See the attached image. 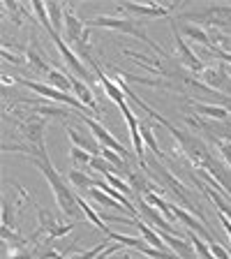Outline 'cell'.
Masks as SVG:
<instances>
[{"label": "cell", "mask_w": 231, "mask_h": 259, "mask_svg": "<svg viewBox=\"0 0 231 259\" xmlns=\"http://www.w3.org/2000/svg\"><path fill=\"white\" fill-rule=\"evenodd\" d=\"M86 28H111V30H118V32H127L132 37L146 42L157 56H164V51L146 35V30L139 26V21H134V19H123V16H95V19H90V21L86 23Z\"/></svg>", "instance_id": "cell-3"}, {"label": "cell", "mask_w": 231, "mask_h": 259, "mask_svg": "<svg viewBox=\"0 0 231 259\" xmlns=\"http://www.w3.org/2000/svg\"><path fill=\"white\" fill-rule=\"evenodd\" d=\"M102 157L107 162H111L116 169H123V171L127 169V160H125L123 155H118L116 151H111V148H104V146H102Z\"/></svg>", "instance_id": "cell-30"}, {"label": "cell", "mask_w": 231, "mask_h": 259, "mask_svg": "<svg viewBox=\"0 0 231 259\" xmlns=\"http://www.w3.org/2000/svg\"><path fill=\"white\" fill-rule=\"evenodd\" d=\"M220 222H222V227H224V232L229 234V238H231V220H229L226 215H222V213H220Z\"/></svg>", "instance_id": "cell-39"}, {"label": "cell", "mask_w": 231, "mask_h": 259, "mask_svg": "<svg viewBox=\"0 0 231 259\" xmlns=\"http://www.w3.org/2000/svg\"><path fill=\"white\" fill-rule=\"evenodd\" d=\"M83 32H86V23L76 19L74 7H65V30H63L65 42L76 44L83 37Z\"/></svg>", "instance_id": "cell-13"}, {"label": "cell", "mask_w": 231, "mask_h": 259, "mask_svg": "<svg viewBox=\"0 0 231 259\" xmlns=\"http://www.w3.org/2000/svg\"><path fill=\"white\" fill-rule=\"evenodd\" d=\"M47 79H49V86L58 88V91H63V93H72V81H70V76L63 74L60 70H51V72L47 74Z\"/></svg>", "instance_id": "cell-27"}, {"label": "cell", "mask_w": 231, "mask_h": 259, "mask_svg": "<svg viewBox=\"0 0 231 259\" xmlns=\"http://www.w3.org/2000/svg\"><path fill=\"white\" fill-rule=\"evenodd\" d=\"M224 16H231L229 5H210L201 12H190L185 14V19H197V23H224L222 21Z\"/></svg>", "instance_id": "cell-12"}, {"label": "cell", "mask_w": 231, "mask_h": 259, "mask_svg": "<svg viewBox=\"0 0 231 259\" xmlns=\"http://www.w3.org/2000/svg\"><path fill=\"white\" fill-rule=\"evenodd\" d=\"M67 137L72 139V146H79V148H83V151H88L90 155H102V146H100V141L95 139L93 135H81L79 130L70 127L67 125Z\"/></svg>", "instance_id": "cell-16"}, {"label": "cell", "mask_w": 231, "mask_h": 259, "mask_svg": "<svg viewBox=\"0 0 231 259\" xmlns=\"http://www.w3.org/2000/svg\"><path fill=\"white\" fill-rule=\"evenodd\" d=\"M220 151H222V155H224V160L231 164V144H222Z\"/></svg>", "instance_id": "cell-38"}, {"label": "cell", "mask_w": 231, "mask_h": 259, "mask_svg": "<svg viewBox=\"0 0 231 259\" xmlns=\"http://www.w3.org/2000/svg\"><path fill=\"white\" fill-rule=\"evenodd\" d=\"M139 210H141V213H144L146 218H148V220H153V222H155V227H157V229H160V234L164 232V234H176V236H178V232H176V229H173V227H171V222H169L164 215H160V213H157V210H155V206H151V204H148V201L144 199V197H139Z\"/></svg>", "instance_id": "cell-17"}, {"label": "cell", "mask_w": 231, "mask_h": 259, "mask_svg": "<svg viewBox=\"0 0 231 259\" xmlns=\"http://www.w3.org/2000/svg\"><path fill=\"white\" fill-rule=\"evenodd\" d=\"M47 14L49 21H51V28L60 35V30H65V7L58 5V3H47Z\"/></svg>", "instance_id": "cell-20"}, {"label": "cell", "mask_w": 231, "mask_h": 259, "mask_svg": "<svg viewBox=\"0 0 231 259\" xmlns=\"http://www.w3.org/2000/svg\"><path fill=\"white\" fill-rule=\"evenodd\" d=\"M26 58H28V63H30L37 72H42V74H49V72L54 70V67H49V65H47V60L42 58V54H37V51H35L32 47L26 51Z\"/></svg>", "instance_id": "cell-29"}, {"label": "cell", "mask_w": 231, "mask_h": 259, "mask_svg": "<svg viewBox=\"0 0 231 259\" xmlns=\"http://www.w3.org/2000/svg\"><path fill=\"white\" fill-rule=\"evenodd\" d=\"M3 58H5L7 63H14V65H23V63H26V60H23L26 56H23V54H12L10 47H3Z\"/></svg>", "instance_id": "cell-35"}, {"label": "cell", "mask_w": 231, "mask_h": 259, "mask_svg": "<svg viewBox=\"0 0 231 259\" xmlns=\"http://www.w3.org/2000/svg\"><path fill=\"white\" fill-rule=\"evenodd\" d=\"M109 238H111V241H116V243H120V245H125V248L139 250V252H144L146 257H153V259H178V254L162 252V250L153 248V245H148L146 241H141V238H134V236H125V234L109 232Z\"/></svg>", "instance_id": "cell-8"}, {"label": "cell", "mask_w": 231, "mask_h": 259, "mask_svg": "<svg viewBox=\"0 0 231 259\" xmlns=\"http://www.w3.org/2000/svg\"><path fill=\"white\" fill-rule=\"evenodd\" d=\"M79 206H81V210H83V215H86L88 220H90L93 225H95L97 229H100V232H104V234L109 236V232H111V229H109V225L102 220V215H100V213H97L95 208H90V206H88V201L83 199V197H79Z\"/></svg>", "instance_id": "cell-23"}, {"label": "cell", "mask_w": 231, "mask_h": 259, "mask_svg": "<svg viewBox=\"0 0 231 259\" xmlns=\"http://www.w3.org/2000/svg\"><path fill=\"white\" fill-rule=\"evenodd\" d=\"M160 236H162V241L167 243L169 248H173V252H176L180 259H194V257H197L194 245H192V243H188L185 238L176 236V234H164V232H162Z\"/></svg>", "instance_id": "cell-18"}, {"label": "cell", "mask_w": 231, "mask_h": 259, "mask_svg": "<svg viewBox=\"0 0 231 259\" xmlns=\"http://www.w3.org/2000/svg\"><path fill=\"white\" fill-rule=\"evenodd\" d=\"M76 116H79V118L83 120V123H86V127L90 130V135L95 137L97 141H100V146H104V148H111V151H116V153H118V155H123L125 160H127V157H129L127 148H125V146L120 144V141L116 139V137H113L111 132H109V130L104 127L102 123H100V120L90 118V116H83V113H76Z\"/></svg>", "instance_id": "cell-6"}, {"label": "cell", "mask_w": 231, "mask_h": 259, "mask_svg": "<svg viewBox=\"0 0 231 259\" xmlns=\"http://www.w3.org/2000/svg\"><path fill=\"white\" fill-rule=\"evenodd\" d=\"M93 157L95 155H90V153L83 151V148H79V146H70V167H76V169L90 167Z\"/></svg>", "instance_id": "cell-25"}, {"label": "cell", "mask_w": 231, "mask_h": 259, "mask_svg": "<svg viewBox=\"0 0 231 259\" xmlns=\"http://www.w3.org/2000/svg\"><path fill=\"white\" fill-rule=\"evenodd\" d=\"M35 111L39 113V116H44V118H51V116H56V118H65L70 111H65L63 107H47V104H39V107H35Z\"/></svg>", "instance_id": "cell-31"}, {"label": "cell", "mask_w": 231, "mask_h": 259, "mask_svg": "<svg viewBox=\"0 0 231 259\" xmlns=\"http://www.w3.org/2000/svg\"><path fill=\"white\" fill-rule=\"evenodd\" d=\"M47 32H49V35H51V39H54L56 49H58V51H60V56H63V58H65V63L70 65L72 74H74V76H79L81 81H86V83H88V79H90V76H95V74H90V72H88V67H86V65H83V63H81V58L74 54V51H72L70 47H67V42H65V39L60 37L58 32H56V30H47Z\"/></svg>", "instance_id": "cell-7"}, {"label": "cell", "mask_w": 231, "mask_h": 259, "mask_svg": "<svg viewBox=\"0 0 231 259\" xmlns=\"http://www.w3.org/2000/svg\"><path fill=\"white\" fill-rule=\"evenodd\" d=\"M30 160H32V164L42 171V176L47 178V183L51 185L54 197H56V204L60 206V210H63L65 215L70 218L72 222L86 218L83 215V210H81V206H79V197H76L74 190L63 181V176L56 171V167L51 164V160H42V157H30Z\"/></svg>", "instance_id": "cell-1"}, {"label": "cell", "mask_w": 231, "mask_h": 259, "mask_svg": "<svg viewBox=\"0 0 231 259\" xmlns=\"http://www.w3.org/2000/svg\"><path fill=\"white\" fill-rule=\"evenodd\" d=\"M88 194H90V199H95L97 204H100V206H104V208H118V210H127L123 204H118V201L113 199V197H109V194L104 192V190H100V188H97V185H95V188H90V190H88Z\"/></svg>", "instance_id": "cell-24"}, {"label": "cell", "mask_w": 231, "mask_h": 259, "mask_svg": "<svg viewBox=\"0 0 231 259\" xmlns=\"http://www.w3.org/2000/svg\"><path fill=\"white\" fill-rule=\"evenodd\" d=\"M201 83H206V86L210 88V91H231V76L224 72V67H220V70H204L201 72Z\"/></svg>", "instance_id": "cell-15"}, {"label": "cell", "mask_w": 231, "mask_h": 259, "mask_svg": "<svg viewBox=\"0 0 231 259\" xmlns=\"http://www.w3.org/2000/svg\"><path fill=\"white\" fill-rule=\"evenodd\" d=\"M19 135L23 137L26 146L37 148L39 153H47V144H44V132H47V118L39 113H28L26 118H21L16 123Z\"/></svg>", "instance_id": "cell-4"}, {"label": "cell", "mask_w": 231, "mask_h": 259, "mask_svg": "<svg viewBox=\"0 0 231 259\" xmlns=\"http://www.w3.org/2000/svg\"><path fill=\"white\" fill-rule=\"evenodd\" d=\"M176 7L173 3H148V5H139V3H123L120 10L123 12H129V14H136V16H148V19H160V16H167L169 10Z\"/></svg>", "instance_id": "cell-9"}, {"label": "cell", "mask_w": 231, "mask_h": 259, "mask_svg": "<svg viewBox=\"0 0 231 259\" xmlns=\"http://www.w3.org/2000/svg\"><path fill=\"white\" fill-rule=\"evenodd\" d=\"M90 169L93 171H100L104 176V174H116V167H113L111 162H107L102 155H95L93 157V162H90Z\"/></svg>", "instance_id": "cell-33"}, {"label": "cell", "mask_w": 231, "mask_h": 259, "mask_svg": "<svg viewBox=\"0 0 231 259\" xmlns=\"http://www.w3.org/2000/svg\"><path fill=\"white\" fill-rule=\"evenodd\" d=\"M208 51H213V54H215V56H220V58L224 60V63H229V65H231V54H226V51H220V49H217V47L208 49Z\"/></svg>", "instance_id": "cell-37"}, {"label": "cell", "mask_w": 231, "mask_h": 259, "mask_svg": "<svg viewBox=\"0 0 231 259\" xmlns=\"http://www.w3.org/2000/svg\"><path fill=\"white\" fill-rule=\"evenodd\" d=\"M7 188L3 190V227L16 229L19 225V215H21L23 206L30 201V194L16 181H7Z\"/></svg>", "instance_id": "cell-2"}, {"label": "cell", "mask_w": 231, "mask_h": 259, "mask_svg": "<svg viewBox=\"0 0 231 259\" xmlns=\"http://www.w3.org/2000/svg\"><path fill=\"white\" fill-rule=\"evenodd\" d=\"M134 227H136V229H139V234H141V236H144V241L148 243V245H153V248L162 250V252H167V250H164V245H167V243L162 241V236L155 232V229H151V227H148V222H144V220H136V222H134Z\"/></svg>", "instance_id": "cell-19"}, {"label": "cell", "mask_w": 231, "mask_h": 259, "mask_svg": "<svg viewBox=\"0 0 231 259\" xmlns=\"http://www.w3.org/2000/svg\"><path fill=\"white\" fill-rule=\"evenodd\" d=\"M194 111L199 116H208V118H217V120H224L229 116V109L226 107H217V104H199V102H192Z\"/></svg>", "instance_id": "cell-21"}, {"label": "cell", "mask_w": 231, "mask_h": 259, "mask_svg": "<svg viewBox=\"0 0 231 259\" xmlns=\"http://www.w3.org/2000/svg\"><path fill=\"white\" fill-rule=\"evenodd\" d=\"M70 183H72V188H76V190L95 188V181H93L88 174L81 171V169H76V167H70Z\"/></svg>", "instance_id": "cell-28"}, {"label": "cell", "mask_w": 231, "mask_h": 259, "mask_svg": "<svg viewBox=\"0 0 231 259\" xmlns=\"http://www.w3.org/2000/svg\"><path fill=\"white\" fill-rule=\"evenodd\" d=\"M180 32H183V35H188V37H192L194 42L204 44L206 49H213V44H210V37H208V32H206L204 28L194 26V23H183V26H180Z\"/></svg>", "instance_id": "cell-22"}, {"label": "cell", "mask_w": 231, "mask_h": 259, "mask_svg": "<svg viewBox=\"0 0 231 259\" xmlns=\"http://www.w3.org/2000/svg\"><path fill=\"white\" fill-rule=\"evenodd\" d=\"M210 252L215 254L217 259H231V254L226 252V250L222 248V245H220V243H217V241H215V243H210Z\"/></svg>", "instance_id": "cell-36"}, {"label": "cell", "mask_w": 231, "mask_h": 259, "mask_svg": "<svg viewBox=\"0 0 231 259\" xmlns=\"http://www.w3.org/2000/svg\"><path fill=\"white\" fill-rule=\"evenodd\" d=\"M70 81H72V95L79 100L81 104L86 109H90L95 116H100V107H97V102H95V95H93V91L88 88V83L86 81H81V79H76L74 74H70Z\"/></svg>", "instance_id": "cell-14"}, {"label": "cell", "mask_w": 231, "mask_h": 259, "mask_svg": "<svg viewBox=\"0 0 231 259\" xmlns=\"http://www.w3.org/2000/svg\"><path fill=\"white\" fill-rule=\"evenodd\" d=\"M104 250H109V248H107V243H100L97 248L86 250V252H79V254H74V257H70V259H97L100 254L104 252Z\"/></svg>", "instance_id": "cell-34"}, {"label": "cell", "mask_w": 231, "mask_h": 259, "mask_svg": "<svg viewBox=\"0 0 231 259\" xmlns=\"http://www.w3.org/2000/svg\"><path fill=\"white\" fill-rule=\"evenodd\" d=\"M173 37H176V49H178V56H180V63H183L185 67H190L192 72H204V63L197 58V54H194L192 49L188 47V42L180 37V30H178L176 23H173Z\"/></svg>", "instance_id": "cell-11"}, {"label": "cell", "mask_w": 231, "mask_h": 259, "mask_svg": "<svg viewBox=\"0 0 231 259\" xmlns=\"http://www.w3.org/2000/svg\"><path fill=\"white\" fill-rule=\"evenodd\" d=\"M14 83H21V86H26V88H30L32 93H37V95H42V97H49V100H54V102H60V104H67L70 109H74L76 113H83L86 116V111L88 109L83 107V104L76 100L72 93H63V91H58V88H54V86H49V83H42V81H30V79H14Z\"/></svg>", "instance_id": "cell-5"}, {"label": "cell", "mask_w": 231, "mask_h": 259, "mask_svg": "<svg viewBox=\"0 0 231 259\" xmlns=\"http://www.w3.org/2000/svg\"><path fill=\"white\" fill-rule=\"evenodd\" d=\"M104 181H107L109 185H113V188L118 190V192L127 194V197H129V194H132V192H134V190L129 188V183H125L123 178H118V176H116V174H104Z\"/></svg>", "instance_id": "cell-32"}, {"label": "cell", "mask_w": 231, "mask_h": 259, "mask_svg": "<svg viewBox=\"0 0 231 259\" xmlns=\"http://www.w3.org/2000/svg\"><path fill=\"white\" fill-rule=\"evenodd\" d=\"M171 213H173V218L176 220H180V225H185L190 229V232H194V234H199L201 238H204L206 243H215V238L210 236V232L204 227V222H199V218H194L190 210H185V208H178L176 204H171Z\"/></svg>", "instance_id": "cell-10"}, {"label": "cell", "mask_w": 231, "mask_h": 259, "mask_svg": "<svg viewBox=\"0 0 231 259\" xmlns=\"http://www.w3.org/2000/svg\"><path fill=\"white\" fill-rule=\"evenodd\" d=\"M141 137H144V144H146V148L148 151H153L157 155V160H167L164 157V153L160 151V146H157V139H155V135H153V127H151V123H141Z\"/></svg>", "instance_id": "cell-26"}]
</instances>
